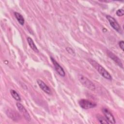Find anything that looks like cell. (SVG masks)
<instances>
[{
    "mask_svg": "<svg viewBox=\"0 0 124 124\" xmlns=\"http://www.w3.org/2000/svg\"><path fill=\"white\" fill-rule=\"evenodd\" d=\"M89 63L98 72V73L105 78L108 80H112V77L110 74L97 62L92 59H88Z\"/></svg>",
    "mask_w": 124,
    "mask_h": 124,
    "instance_id": "cell-1",
    "label": "cell"
},
{
    "mask_svg": "<svg viewBox=\"0 0 124 124\" xmlns=\"http://www.w3.org/2000/svg\"><path fill=\"white\" fill-rule=\"evenodd\" d=\"M78 78L80 82L85 87L88 88V89L94 91L95 89V86L94 84L89 80L87 78L82 75H79L78 76Z\"/></svg>",
    "mask_w": 124,
    "mask_h": 124,
    "instance_id": "cell-2",
    "label": "cell"
},
{
    "mask_svg": "<svg viewBox=\"0 0 124 124\" xmlns=\"http://www.w3.org/2000/svg\"><path fill=\"white\" fill-rule=\"evenodd\" d=\"M78 104L80 107L83 109H89L93 108L96 106V104L95 103L85 99L79 100Z\"/></svg>",
    "mask_w": 124,
    "mask_h": 124,
    "instance_id": "cell-3",
    "label": "cell"
},
{
    "mask_svg": "<svg viewBox=\"0 0 124 124\" xmlns=\"http://www.w3.org/2000/svg\"><path fill=\"white\" fill-rule=\"evenodd\" d=\"M106 18L108 21L110 25L111 26V27H112L113 29H114L116 31H117L118 32H122V30L120 25L116 21V20L115 19L114 17L111 16H110L107 15L106 16Z\"/></svg>",
    "mask_w": 124,
    "mask_h": 124,
    "instance_id": "cell-4",
    "label": "cell"
},
{
    "mask_svg": "<svg viewBox=\"0 0 124 124\" xmlns=\"http://www.w3.org/2000/svg\"><path fill=\"white\" fill-rule=\"evenodd\" d=\"M102 111L108 124H115L116 122L115 118L109 110L106 108H103L102 109Z\"/></svg>",
    "mask_w": 124,
    "mask_h": 124,
    "instance_id": "cell-5",
    "label": "cell"
},
{
    "mask_svg": "<svg viewBox=\"0 0 124 124\" xmlns=\"http://www.w3.org/2000/svg\"><path fill=\"white\" fill-rule=\"evenodd\" d=\"M16 105L18 109L20 112V113L23 115V116L26 119V120L28 121H30L31 120V118L27 110L25 108V107L19 102H17Z\"/></svg>",
    "mask_w": 124,
    "mask_h": 124,
    "instance_id": "cell-6",
    "label": "cell"
},
{
    "mask_svg": "<svg viewBox=\"0 0 124 124\" xmlns=\"http://www.w3.org/2000/svg\"><path fill=\"white\" fill-rule=\"evenodd\" d=\"M50 59L54 65L55 69L56 71L57 72V73L61 77H64L65 76V73L63 68L62 67V66L52 57H50Z\"/></svg>",
    "mask_w": 124,
    "mask_h": 124,
    "instance_id": "cell-7",
    "label": "cell"
},
{
    "mask_svg": "<svg viewBox=\"0 0 124 124\" xmlns=\"http://www.w3.org/2000/svg\"><path fill=\"white\" fill-rule=\"evenodd\" d=\"M36 81L38 86H39V87L42 90H43L44 92H45L47 94H51V91L50 89L43 81L38 79H37Z\"/></svg>",
    "mask_w": 124,
    "mask_h": 124,
    "instance_id": "cell-8",
    "label": "cell"
},
{
    "mask_svg": "<svg viewBox=\"0 0 124 124\" xmlns=\"http://www.w3.org/2000/svg\"><path fill=\"white\" fill-rule=\"evenodd\" d=\"M107 53L108 55V57L109 58H110L111 59H112L120 67H121V68H123V63H122L121 60L117 56H116L114 53H113L112 52H111L110 51H109L108 50L107 51Z\"/></svg>",
    "mask_w": 124,
    "mask_h": 124,
    "instance_id": "cell-9",
    "label": "cell"
},
{
    "mask_svg": "<svg viewBox=\"0 0 124 124\" xmlns=\"http://www.w3.org/2000/svg\"><path fill=\"white\" fill-rule=\"evenodd\" d=\"M27 40L28 42V43L29 45V46H30V47L35 52H38L39 50L37 48V47H36V45H35L33 40L30 37H27Z\"/></svg>",
    "mask_w": 124,
    "mask_h": 124,
    "instance_id": "cell-10",
    "label": "cell"
},
{
    "mask_svg": "<svg viewBox=\"0 0 124 124\" xmlns=\"http://www.w3.org/2000/svg\"><path fill=\"white\" fill-rule=\"evenodd\" d=\"M14 15H15V16L16 20L18 22V23L21 25L23 26L24 24V23H25V20H24V18H23V16L20 14H19L17 12H15Z\"/></svg>",
    "mask_w": 124,
    "mask_h": 124,
    "instance_id": "cell-11",
    "label": "cell"
},
{
    "mask_svg": "<svg viewBox=\"0 0 124 124\" xmlns=\"http://www.w3.org/2000/svg\"><path fill=\"white\" fill-rule=\"evenodd\" d=\"M10 93L11 94V95L12 96V97L16 101H21V98L20 95H19V94L14 90L11 89L10 91Z\"/></svg>",
    "mask_w": 124,
    "mask_h": 124,
    "instance_id": "cell-12",
    "label": "cell"
},
{
    "mask_svg": "<svg viewBox=\"0 0 124 124\" xmlns=\"http://www.w3.org/2000/svg\"><path fill=\"white\" fill-rule=\"evenodd\" d=\"M97 119H98V121L101 123V124H108V122L107 121V120H106V119L103 116H102V115H100L99 114H98L96 116Z\"/></svg>",
    "mask_w": 124,
    "mask_h": 124,
    "instance_id": "cell-13",
    "label": "cell"
},
{
    "mask_svg": "<svg viewBox=\"0 0 124 124\" xmlns=\"http://www.w3.org/2000/svg\"><path fill=\"white\" fill-rule=\"evenodd\" d=\"M116 14L118 16H123L124 14V10L123 9H119L118 10H117L116 12Z\"/></svg>",
    "mask_w": 124,
    "mask_h": 124,
    "instance_id": "cell-14",
    "label": "cell"
},
{
    "mask_svg": "<svg viewBox=\"0 0 124 124\" xmlns=\"http://www.w3.org/2000/svg\"><path fill=\"white\" fill-rule=\"evenodd\" d=\"M119 46L121 49L122 50H124V42L123 41H121L119 42Z\"/></svg>",
    "mask_w": 124,
    "mask_h": 124,
    "instance_id": "cell-15",
    "label": "cell"
},
{
    "mask_svg": "<svg viewBox=\"0 0 124 124\" xmlns=\"http://www.w3.org/2000/svg\"><path fill=\"white\" fill-rule=\"evenodd\" d=\"M66 49L67 51L69 53L71 54H72V55L75 54V53H74V50H73L72 49H71V48H70V47H66Z\"/></svg>",
    "mask_w": 124,
    "mask_h": 124,
    "instance_id": "cell-16",
    "label": "cell"
}]
</instances>
